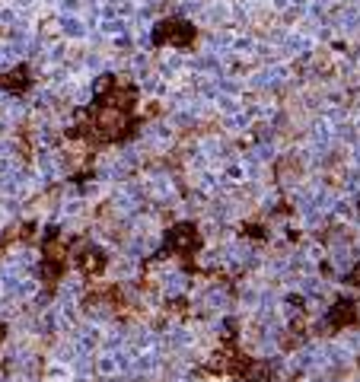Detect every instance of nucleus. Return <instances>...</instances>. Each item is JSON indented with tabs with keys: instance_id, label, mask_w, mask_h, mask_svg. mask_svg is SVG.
Wrapping results in <instances>:
<instances>
[]
</instances>
